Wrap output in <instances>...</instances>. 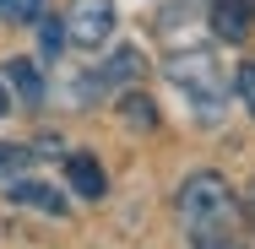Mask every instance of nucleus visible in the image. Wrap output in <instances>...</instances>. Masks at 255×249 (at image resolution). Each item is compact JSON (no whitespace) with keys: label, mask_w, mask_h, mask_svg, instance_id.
<instances>
[{"label":"nucleus","mask_w":255,"mask_h":249,"mask_svg":"<svg viewBox=\"0 0 255 249\" xmlns=\"http://www.w3.org/2000/svg\"><path fill=\"white\" fill-rule=\"evenodd\" d=\"M0 16L5 22H38L44 16V0H0Z\"/></svg>","instance_id":"obj_11"},{"label":"nucleus","mask_w":255,"mask_h":249,"mask_svg":"<svg viewBox=\"0 0 255 249\" xmlns=\"http://www.w3.org/2000/svg\"><path fill=\"white\" fill-rule=\"evenodd\" d=\"M11 114V92H5V82H0V119Z\"/></svg>","instance_id":"obj_15"},{"label":"nucleus","mask_w":255,"mask_h":249,"mask_svg":"<svg viewBox=\"0 0 255 249\" xmlns=\"http://www.w3.org/2000/svg\"><path fill=\"white\" fill-rule=\"evenodd\" d=\"M65 27H71V38H76L82 49L109 44V38H114V0H71Z\"/></svg>","instance_id":"obj_3"},{"label":"nucleus","mask_w":255,"mask_h":249,"mask_svg":"<svg viewBox=\"0 0 255 249\" xmlns=\"http://www.w3.org/2000/svg\"><path fill=\"white\" fill-rule=\"evenodd\" d=\"M5 195L16 200V206H27V211H44V217H65V195L49 190L44 179H11V190Z\"/></svg>","instance_id":"obj_5"},{"label":"nucleus","mask_w":255,"mask_h":249,"mask_svg":"<svg viewBox=\"0 0 255 249\" xmlns=\"http://www.w3.org/2000/svg\"><path fill=\"white\" fill-rule=\"evenodd\" d=\"M27 157H33V147H22V141H0V184H11V179H22V168H27Z\"/></svg>","instance_id":"obj_9"},{"label":"nucleus","mask_w":255,"mask_h":249,"mask_svg":"<svg viewBox=\"0 0 255 249\" xmlns=\"http://www.w3.org/2000/svg\"><path fill=\"white\" fill-rule=\"evenodd\" d=\"M201 249H228V244H201Z\"/></svg>","instance_id":"obj_16"},{"label":"nucleus","mask_w":255,"mask_h":249,"mask_svg":"<svg viewBox=\"0 0 255 249\" xmlns=\"http://www.w3.org/2000/svg\"><path fill=\"white\" fill-rule=\"evenodd\" d=\"M38 22H44V54H60V44H65V33H60V22H54V16H38Z\"/></svg>","instance_id":"obj_13"},{"label":"nucleus","mask_w":255,"mask_h":249,"mask_svg":"<svg viewBox=\"0 0 255 249\" xmlns=\"http://www.w3.org/2000/svg\"><path fill=\"white\" fill-rule=\"evenodd\" d=\"M5 82L22 92V103H44V76H38L33 60H11V65H5Z\"/></svg>","instance_id":"obj_7"},{"label":"nucleus","mask_w":255,"mask_h":249,"mask_svg":"<svg viewBox=\"0 0 255 249\" xmlns=\"http://www.w3.org/2000/svg\"><path fill=\"white\" fill-rule=\"evenodd\" d=\"M65 173H71V184H76V195L82 200H103L109 195V179H103V168H98V157H65Z\"/></svg>","instance_id":"obj_6"},{"label":"nucleus","mask_w":255,"mask_h":249,"mask_svg":"<svg viewBox=\"0 0 255 249\" xmlns=\"http://www.w3.org/2000/svg\"><path fill=\"white\" fill-rule=\"evenodd\" d=\"M239 103L250 108V119H255V60L245 65V71H239Z\"/></svg>","instance_id":"obj_12"},{"label":"nucleus","mask_w":255,"mask_h":249,"mask_svg":"<svg viewBox=\"0 0 255 249\" xmlns=\"http://www.w3.org/2000/svg\"><path fill=\"white\" fill-rule=\"evenodd\" d=\"M174 211H179V222L206 244V239H217V233L234 222V190H228L223 173H190V179L179 184V195H174Z\"/></svg>","instance_id":"obj_1"},{"label":"nucleus","mask_w":255,"mask_h":249,"mask_svg":"<svg viewBox=\"0 0 255 249\" xmlns=\"http://www.w3.org/2000/svg\"><path fill=\"white\" fill-rule=\"evenodd\" d=\"M141 71H147V65H141L136 49H114L109 65H103V82H114V87H120V82H141Z\"/></svg>","instance_id":"obj_8"},{"label":"nucleus","mask_w":255,"mask_h":249,"mask_svg":"<svg viewBox=\"0 0 255 249\" xmlns=\"http://www.w3.org/2000/svg\"><path fill=\"white\" fill-rule=\"evenodd\" d=\"M168 82L196 103V114H223V65L212 60L206 49H179L168 54Z\"/></svg>","instance_id":"obj_2"},{"label":"nucleus","mask_w":255,"mask_h":249,"mask_svg":"<svg viewBox=\"0 0 255 249\" xmlns=\"http://www.w3.org/2000/svg\"><path fill=\"white\" fill-rule=\"evenodd\" d=\"M120 114H125V119H130L136 130H152V125H157V108H152L147 98H141V92H130V98H120Z\"/></svg>","instance_id":"obj_10"},{"label":"nucleus","mask_w":255,"mask_h":249,"mask_svg":"<svg viewBox=\"0 0 255 249\" xmlns=\"http://www.w3.org/2000/svg\"><path fill=\"white\" fill-rule=\"evenodd\" d=\"M245 211H250V228H255V184L245 190Z\"/></svg>","instance_id":"obj_14"},{"label":"nucleus","mask_w":255,"mask_h":249,"mask_svg":"<svg viewBox=\"0 0 255 249\" xmlns=\"http://www.w3.org/2000/svg\"><path fill=\"white\" fill-rule=\"evenodd\" d=\"M206 22H212V33L223 44H245L255 33V0H212Z\"/></svg>","instance_id":"obj_4"}]
</instances>
